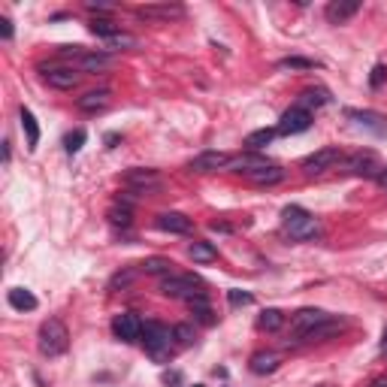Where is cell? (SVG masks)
I'll use <instances>...</instances> for the list:
<instances>
[{
    "label": "cell",
    "mask_w": 387,
    "mask_h": 387,
    "mask_svg": "<svg viewBox=\"0 0 387 387\" xmlns=\"http://www.w3.org/2000/svg\"><path fill=\"white\" fill-rule=\"evenodd\" d=\"M36 345L46 357H61L70 348V333L64 327V321L49 318L40 324V336H36Z\"/></svg>",
    "instance_id": "6da1fadb"
},
{
    "label": "cell",
    "mask_w": 387,
    "mask_h": 387,
    "mask_svg": "<svg viewBox=\"0 0 387 387\" xmlns=\"http://www.w3.org/2000/svg\"><path fill=\"white\" fill-rule=\"evenodd\" d=\"M142 336H145V354L155 357V360H170V351H173V330L166 324H158V321H149L142 327Z\"/></svg>",
    "instance_id": "7a4b0ae2"
},
{
    "label": "cell",
    "mask_w": 387,
    "mask_h": 387,
    "mask_svg": "<svg viewBox=\"0 0 387 387\" xmlns=\"http://www.w3.org/2000/svg\"><path fill=\"white\" fill-rule=\"evenodd\" d=\"M282 224H284V230H288L290 236L299 239V242H303V239H315L321 233L318 221L303 206H284L282 209Z\"/></svg>",
    "instance_id": "3957f363"
},
{
    "label": "cell",
    "mask_w": 387,
    "mask_h": 387,
    "mask_svg": "<svg viewBox=\"0 0 387 387\" xmlns=\"http://www.w3.org/2000/svg\"><path fill=\"white\" fill-rule=\"evenodd\" d=\"M64 58V61H70L73 70L79 73H97V70H106L109 64H112V58H109L106 52H85L82 46H64L61 52H58Z\"/></svg>",
    "instance_id": "277c9868"
},
{
    "label": "cell",
    "mask_w": 387,
    "mask_h": 387,
    "mask_svg": "<svg viewBox=\"0 0 387 387\" xmlns=\"http://www.w3.org/2000/svg\"><path fill=\"white\" fill-rule=\"evenodd\" d=\"M203 284L191 279V275H164V282H160V290H164L166 297H173V299H197V297H206L203 294Z\"/></svg>",
    "instance_id": "5b68a950"
},
{
    "label": "cell",
    "mask_w": 387,
    "mask_h": 387,
    "mask_svg": "<svg viewBox=\"0 0 387 387\" xmlns=\"http://www.w3.org/2000/svg\"><path fill=\"white\" fill-rule=\"evenodd\" d=\"M309 127H312V112H309V109L290 106L288 112L282 115V121H279V127H275V134L294 136V134H303V130H309Z\"/></svg>",
    "instance_id": "8992f818"
},
{
    "label": "cell",
    "mask_w": 387,
    "mask_h": 387,
    "mask_svg": "<svg viewBox=\"0 0 387 387\" xmlns=\"http://www.w3.org/2000/svg\"><path fill=\"white\" fill-rule=\"evenodd\" d=\"M124 185L136 194H151L160 188V173L158 170H142V166H134V170L124 173Z\"/></svg>",
    "instance_id": "52a82bcc"
},
{
    "label": "cell",
    "mask_w": 387,
    "mask_h": 387,
    "mask_svg": "<svg viewBox=\"0 0 387 387\" xmlns=\"http://www.w3.org/2000/svg\"><path fill=\"white\" fill-rule=\"evenodd\" d=\"M342 170L351 173V176H375L382 173V166H378V158L372 155V151H357L348 160H342Z\"/></svg>",
    "instance_id": "ba28073f"
},
{
    "label": "cell",
    "mask_w": 387,
    "mask_h": 387,
    "mask_svg": "<svg viewBox=\"0 0 387 387\" xmlns=\"http://www.w3.org/2000/svg\"><path fill=\"white\" fill-rule=\"evenodd\" d=\"M336 164H342V151L333 149V145H327V149H318L315 155H309L303 160V170L309 173V176H315V173H324Z\"/></svg>",
    "instance_id": "9c48e42d"
},
{
    "label": "cell",
    "mask_w": 387,
    "mask_h": 387,
    "mask_svg": "<svg viewBox=\"0 0 387 387\" xmlns=\"http://www.w3.org/2000/svg\"><path fill=\"white\" fill-rule=\"evenodd\" d=\"M136 16L145 21H179L185 18V6L179 3H151V6H140Z\"/></svg>",
    "instance_id": "30bf717a"
},
{
    "label": "cell",
    "mask_w": 387,
    "mask_h": 387,
    "mask_svg": "<svg viewBox=\"0 0 387 387\" xmlns=\"http://www.w3.org/2000/svg\"><path fill=\"white\" fill-rule=\"evenodd\" d=\"M330 315H327L324 309H299L294 321H290V333L297 336V339H305V333L315 330V327L321 324V321H327Z\"/></svg>",
    "instance_id": "8fae6325"
},
{
    "label": "cell",
    "mask_w": 387,
    "mask_h": 387,
    "mask_svg": "<svg viewBox=\"0 0 387 387\" xmlns=\"http://www.w3.org/2000/svg\"><path fill=\"white\" fill-rule=\"evenodd\" d=\"M112 333H115V339H121V342H136L142 336V324L134 312H124V315H115Z\"/></svg>",
    "instance_id": "7c38bea8"
},
{
    "label": "cell",
    "mask_w": 387,
    "mask_h": 387,
    "mask_svg": "<svg viewBox=\"0 0 387 387\" xmlns=\"http://www.w3.org/2000/svg\"><path fill=\"white\" fill-rule=\"evenodd\" d=\"M42 79H46V85L55 91H73L79 85V73L73 67H52V70L42 73Z\"/></svg>",
    "instance_id": "4fadbf2b"
},
{
    "label": "cell",
    "mask_w": 387,
    "mask_h": 387,
    "mask_svg": "<svg viewBox=\"0 0 387 387\" xmlns=\"http://www.w3.org/2000/svg\"><path fill=\"white\" fill-rule=\"evenodd\" d=\"M230 155H224V151H203V155H197L191 160V170L194 173H218L224 170V166H230Z\"/></svg>",
    "instance_id": "5bb4252c"
},
{
    "label": "cell",
    "mask_w": 387,
    "mask_h": 387,
    "mask_svg": "<svg viewBox=\"0 0 387 387\" xmlns=\"http://www.w3.org/2000/svg\"><path fill=\"white\" fill-rule=\"evenodd\" d=\"M158 227L164 233H176V236H185V233H191L194 221L188 215H182V212H160L158 215Z\"/></svg>",
    "instance_id": "9a60e30c"
},
{
    "label": "cell",
    "mask_w": 387,
    "mask_h": 387,
    "mask_svg": "<svg viewBox=\"0 0 387 387\" xmlns=\"http://www.w3.org/2000/svg\"><path fill=\"white\" fill-rule=\"evenodd\" d=\"M357 12H360V0H333V3H327V21L330 25H345Z\"/></svg>",
    "instance_id": "2e32d148"
},
{
    "label": "cell",
    "mask_w": 387,
    "mask_h": 387,
    "mask_svg": "<svg viewBox=\"0 0 387 387\" xmlns=\"http://www.w3.org/2000/svg\"><path fill=\"white\" fill-rule=\"evenodd\" d=\"M342 330H345V321H342V318H327V321H321L315 330L305 333L303 342H324V339H333V336H339Z\"/></svg>",
    "instance_id": "e0dca14e"
},
{
    "label": "cell",
    "mask_w": 387,
    "mask_h": 387,
    "mask_svg": "<svg viewBox=\"0 0 387 387\" xmlns=\"http://www.w3.org/2000/svg\"><path fill=\"white\" fill-rule=\"evenodd\" d=\"M245 179L248 182H254V185H279V182L284 179V170L282 166H275V164H266V166H260V170H254V173H245Z\"/></svg>",
    "instance_id": "ac0fdd59"
},
{
    "label": "cell",
    "mask_w": 387,
    "mask_h": 387,
    "mask_svg": "<svg viewBox=\"0 0 387 387\" xmlns=\"http://www.w3.org/2000/svg\"><path fill=\"white\" fill-rule=\"evenodd\" d=\"M282 363V354L275 351H258L251 357V372L254 375H269V372H275Z\"/></svg>",
    "instance_id": "d6986e66"
},
{
    "label": "cell",
    "mask_w": 387,
    "mask_h": 387,
    "mask_svg": "<svg viewBox=\"0 0 387 387\" xmlns=\"http://www.w3.org/2000/svg\"><path fill=\"white\" fill-rule=\"evenodd\" d=\"M76 106L82 109V112H100V109L109 106V91L106 88H97V91L82 94V97L76 100Z\"/></svg>",
    "instance_id": "ffe728a7"
},
{
    "label": "cell",
    "mask_w": 387,
    "mask_h": 387,
    "mask_svg": "<svg viewBox=\"0 0 387 387\" xmlns=\"http://www.w3.org/2000/svg\"><path fill=\"white\" fill-rule=\"evenodd\" d=\"M18 118H21V130L27 134V149H36L40 145V124H36V118H34V112L31 109H25L21 106V112H18Z\"/></svg>",
    "instance_id": "44dd1931"
},
{
    "label": "cell",
    "mask_w": 387,
    "mask_h": 387,
    "mask_svg": "<svg viewBox=\"0 0 387 387\" xmlns=\"http://www.w3.org/2000/svg\"><path fill=\"white\" fill-rule=\"evenodd\" d=\"M188 254H191L194 264H212V260H218V248L212 242H191Z\"/></svg>",
    "instance_id": "7402d4cb"
},
{
    "label": "cell",
    "mask_w": 387,
    "mask_h": 387,
    "mask_svg": "<svg viewBox=\"0 0 387 387\" xmlns=\"http://www.w3.org/2000/svg\"><path fill=\"white\" fill-rule=\"evenodd\" d=\"M10 305L12 309H18V312H34L36 309V297L31 294V290H25V288H12L10 290Z\"/></svg>",
    "instance_id": "603a6c76"
},
{
    "label": "cell",
    "mask_w": 387,
    "mask_h": 387,
    "mask_svg": "<svg viewBox=\"0 0 387 387\" xmlns=\"http://www.w3.org/2000/svg\"><path fill=\"white\" fill-rule=\"evenodd\" d=\"M269 160L266 158H260V155H242V158H236V160H230V166H233V173H254V170H260V166H266Z\"/></svg>",
    "instance_id": "cb8c5ba5"
},
{
    "label": "cell",
    "mask_w": 387,
    "mask_h": 387,
    "mask_svg": "<svg viewBox=\"0 0 387 387\" xmlns=\"http://www.w3.org/2000/svg\"><path fill=\"white\" fill-rule=\"evenodd\" d=\"M348 118H354L357 124H363V127H369V130H378V134H384V118L382 115H375V112H357V109H348Z\"/></svg>",
    "instance_id": "d4e9b609"
},
{
    "label": "cell",
    "mask_w": 387,
    "mask_h": 387,
    "mask_svg": "<svg viewBox=\"0 0 387 387\" xmlns=\"http://www.w3.org/2000/svg\"><path fill=\"white\" fill-rule=\"evenodd\" d=\"M258 327H260V330H266V333H275V330H282V327H284V315L279 309H266V312H260Z\"/></svg>",
    "instance_id": "484cf974"
},
{
    "label": "cell",
    "mask_w": 387,
    "mask_h": 387,
    "mask_svg": "<svg viewBox=\"0 0 387 387\" xmlns=\"http://www.w3.org/2000/svg\"><path fill=\"white\" fill-rule=\"evenodd\" d=\"M273 140H275V130L273 127H264V130H254V134H248L245 136V145L251 151H260V149H266Z\"/></svg>",
    "instance_id": "4316f807"
},
{
    "label": "cell",
    "mask_w": 387,
    "mask_h": 387,
    "mask_svg": "<svg viewBox=\"0 0 387 387\" xmlns=\"http://www.w3.org/2000/svg\"><path fill=\"white\" fill-rule=\"evenodd\" d=\"M88 31H91L94 36H100V40H109V36L121 34V27L115 25V21H109V18H94L91 25H88Z\"/></svg>",
    "instance_id": "83f0119b"
},
{
    "label": "cell",
    "mask_w": 387,
    "mask_h": 387,
    "mask_svg": "<svg viewBox=\"0 0 387 387\" xmlns=\"http://www.w3.org/2000/svg\"><path fill=\"white\" fill-rule=\"evenodd\" d=\"M327 100H330V97H327L324 88H309V91L299 94V103H297V106H303V109H312V106H315V109H318V106H324Z\"/></svg>",
    "instance_id": "f1b7e54d"
},
{
    "label": "cell",
    "mask_w": 387,
    "mask_h": 387,
    "mask_svg": "<svg viewBox=\"0 0 387 387\" xmlns=\"http://www.w3.org/2000/svg\"><path fill=\"white\" fill-rule=\"evenodd\" d=\"M170 260H166V258H149V260H145V264H142V273L145 275H170Z\"/></svg>",
    "instance_id": "f546056e"
},
{
    "label": "cell",
    "mask_w": 387,
    "mask_h": 387,
    "mask_svg": "<svg viewBox=\"0 0 387 387\" xmlns=\"http://www.w3.org/2000/svg\"><path fill=\"white\" fill-rule=\"evenodd\" d=\"M109 221H112L115 227H130L134 212H130V206H112V209H109Z\"/></svg>",
    "instance_id": "4dcf8cb0"
},
{
    "label": "cell",
    "mask_w": 387,
    "mask_h": 387,
    "mask_svg": "<svg viewBox=\"0 0 387 387\" xmlns=\"http://www.w3.org/2000/svg\"><path fill=\"white\" fill-rule=\"evenodd\" d=\"M191 309H194V315L203 321V324H212V309H209V299L206 297H197V299H191Z\"/></svg>",
    "instance_id": "1f68e13d"
},
{
    "label": "cell",
    "mask_w": 387,
    "mask_h": 387,
    "mask_svg": "<svg viewBox=\"0 0 387 387\" xmlns=\"http://www.w3.org/2000/svg\"><path fill=\"white\" fill-rule=\"evenodd\" d=\"M103 46L106 49H134L136 46V40L130 34H115V36H109V40H103Z\"/></svg>",
    "instance_id": "d6a6232c"
},
{
    "label": "cell",
    "mask_w": 387,
    "mask_h": 387,
    "mask_svg": "<svg viewBox=\"0 0 387 387\" xmlns=\"http://www.w3.org/2000/svg\"><path fill=\"white\" fill-rule=\"evenodd\" d=\"M173 336H176L179 345H194V339H197V333H194L191 324H176V327H173Z\"/></svg>",
    "instance_id": "836d02e7"
},
{
    "label": "cell",
    "mask_w": 387,
    "mask_h": 387,
    "mask_svg": "<svg viewBox=\"0 0 387 387\" xmlns=\"http://www.w3.org/2000/svg\"><path fill=\"white\" fill-rule=\"evenodd\" d=\"M279 67H284V70H315V61H309V58H284Z\"/></svg>",
    "instance_id": "e575fe53"
},
{
    "label": "cell",
    "mask_w": 387,
    "mask_h": 387,
    "mask_svg": "<svg viewBox=\"0 0 387 387\" xmlns=\"http://www.w3.org/2000/svg\"><path fill=\"white\" fill-rule=\"evenodd\" d=\"M82 142H85V130H73L67 140H64V149H67V155H76L82 149Z\"/></svg>",
    "instance_id": "d590c367"
},
{
    "label": "cell",
    "mask_w": 387,
    "mask_h": 387,
    "mask_svg": "<svg viewBox=\"0 0 387 387\" xmlns=\"http://www.w3.org/2000/svg\"><path fill=\"white\" fill-rule=\"evenodd\" d=\"M134 279H136V273H134V269H127V273H118V275H115V279L109 282V288H124V284H130Z\"/></svg>",
    "instance_id": "8d00e7d4"
},
{
    "label": "cell",
    "mask_w": 387,
    "mask_h": 387,
    "mask_svg": "<svg viewBox=\"0 0 387 387\" xmlns=\"http://www.w3.org/2000/svg\"><path fill=\"white\" fill-rule=\"evenodd\" d=\"M230 305H251V294H242V290H230Z\"/></svg>",
    "instance_id": "74e56055"
},
{
    "label": "cell",
    "mask_w": 387,
    "mask_h": 387,
    "mask_svg": "<svg viewBox=\"0 0 387 387\" xmlns=\"http://www.w3.org/2000/svg\"><path fill=\"white\" fill-rule=\"evenodd\" d=\"M0 36H3V40H12V21L10 18H0Z\"/></svg>",
    "instance_id": "f35d334b"
},
{
    "label": "cell",
    "mask_w": 387,
    "mask_h": 387,
    "mask_svg": "<svg viewBox=\"0 0 387 387\" xmlns=\"http://www.w3.org/2000/svg\"><path fill=\"white\" fill-rule=\"evenodd\" d=\"M382 82H384V67L378 64V67L372 70V88H382Z\"/></svg>",
    "instance_id": "ab89813d"
},
{
    "label": "cell",
    "mask_w": 387,
    "mask_h": 387,
    "mask_svg": "<svg viewBox=\"0 0 387 387\" xmlns=\"http://www.w3.org/2000/svg\"><path fill=\"white\" fill-rule=\"evenodd\" d=\"M378 188H382V191H387V166H382V173H378Z\"/></svg>",
    "instance_id": "60d3db41"
},
{
    "label": "cell",
    "mask_w": 387,
    "mask_h": 387,
    "mask_svg": "<svg viewBox=\"0 0 387 387\" xmlns=\"http://www.w3.org/2000/svg\"><path fill=\"white\" fill-rule=\"evenodd\" d=\"M88 10H91V12H106L109 6H106V3H88Z\"/></svg>",
    "instance_id": "b9f144b4"
},
{
    "label": "cell",
    "mask_w": 387,
    "mask_h": 387,
    "mask_svg": "<svg viewBox=\"0 0 387 387\" xmlns=\"http://www.w3.org/2000/svg\"><path fill=\"white\" fill-rule=\"evenodd\" d=\"M10 158H12V149H10V142H3V164H10Z\"/></svg>",
    "instance_id": "7bdbcfd3"
},
{
    "label": "cell",
    "mask_w": 387,
    "mask_h": 387,
    "mask_svg": "<svg viewBox=\"0 0 387 387\" xmlns=\"http://www.w3.org/2000/svg\"><path fill=\"white\" fill-rule=\"evenodd\" d=\"M369 387H387V378H375V382H372Z\"/></svg>",
    "instance_id": "ee69618b"
},
{
    "label": "cell",
    "mask_w": 387,
    "mask_h": 387,
    "mask_svg": "<svg viewBox=\"0 0 387 387\" xmlns=\"http://www.w3.org/2000/svg\"><path fill=\"white\" fill-rule=\"evenodd\" d=\"M382 351L387 354V327H384V339H382Z\"/></svg>",
    "instance_id": "f6af8a7d"
},
{
    "label": "cell",
    "mask_w": 387,
    "mask_h": 387,
    "mask_svg": "<svg viewBox=\"0 0 387 387\" xmlns=\"http://www.w3.org/2000/svg\"><path fill=\"white\" fill-rule=\"evenodd\" d=\"M318 387H330V384H318Z\"/></svg>",
    "instance_id": "bcb514c9"
}]
</instances>
